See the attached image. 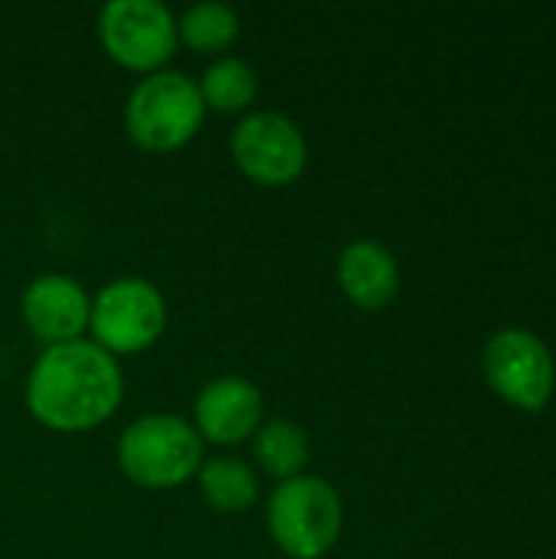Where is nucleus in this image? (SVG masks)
Returning a JSON list of instances; mask_svg holds the SVG:
<instances>
[{"instance_id":"nucleus-1","label":"nucleus","mask_w":556,"mask_h":559,"mask_svg":"<svg viewBox=\"0 0 556 559\" xmlns=\"http://www.w3.org/2000/svg\"><path fill=\"white\" fill-rule=\"evenodd\" d=\"M121 396V367L95 341H69L46 347L26 377L29 416L62 436L98 429L118 413Z\"/></svg>"},{"instance_id":"nucleus-2","label":"nucleus","mask_w":556,"mask_h":559,"mask_svg":"<svg viewBox=\"0 0 556 559\" xmlns=\"http://www.w3.org/2000/svg\"><path fill=\"white\" fill-rule=\"evenodd\" d=\"M203 465V439L174 413H151L125 426L118 439V468L128 481L151 491L187 485Z\"/></svg>"},{"instance_id":"nucleus-3","label":"nucleus","mask_w":556,"mask_h":559,"mask_svg":"<svg viewBox=\"0 0 556 559\" xmlns=\"http://www.w3.org/2000/svg\"><path fill=\"white\" fill-rule=\"evenodd\" d=\"M206 118L200 88L184 72L144 75L125 102V131L147 154H170L190 144Z\"/></svg>"},{"instance_id":"nucleus-4","label":"nucleus","mask_w":556,"mask_h":559,"mask_svg":"<svg viewBox=\"0 0 556 559\" xmlns=\"http://www.w3.org/2000/svg\"><path fill=\"white\" fill-rule=\"evenodd\" d=\"M265 524L275 547L288 559H321L341 540L344 504L324 478L298 475L272 491Z\"/></svg>"},{"instance_id":"nucleus-5","label":"nucleus","mask_w":556,"mask_h":559,"mask_svg":"<svg viewBox=\"0 0 556 559\" xmlns=\"http://www.w3.org/2000/svg\"><path fill=\"white\" fill-rule=\"evenodd\" d=\"M167 328V301L161 288L147 278L125 275L108 282L92 298L88 331L102 350L111 357L141 354L161 341Z\"/></svg>"},{"instance_id":"nucleus-6","label":"nucleus","mask_w":556,"mask_h":559,"mask_svg":"<svg viewBox=\"0 0 556 559\" xmlns=\"http://www.w3.org/2000/svg\"><path fill=\"white\" fill-rule=\"evenodd\" d=\"M98 43L111 62L131 72H161L180 39L174 13L157 0H111L98 10Z\"/></svg>"},{"instance_id":"nucleus-7","label":"nucleus","mask_w":556,"mask_h":559,"mask_svg":"<svg viewBox=\"0 0 556 559\" xmlns=\"http://www.w3.org/2000/svg\"><path fill=\"white\" fill-rule=\"evenodd\" d=\"M229 154L239 174L259 187H288L308 164L301 128L275 111L246 115L229 138Z\"/></svg>"},{"instance_id":"nucleus-8","label":"nucleus","mask_w":556,"mask_h":559,"mask_svg":"<svg viewBox=\"0 0 556 559\" xmlns=\"http://www.w3.org/2000/svg\"><path fill=\"white\" fill-rule=\"evenodd\" d=\"M482 370L488 386L518 409L541 413L554 396V357L547 344L524 328L498 331L485 347Z\"/></svg>"},{"instance_id":"nucleus-9","label":"nucleus","mask_w":556,"mask_h":559,"mask_svg":"<svg viewBox=\"0 0 556 559\" xmlns=\"http://www.w3.org/2000/svg\"><path fill=\"white\" fill-rule=\"evenodd\" d=\"M20 318L26 331L46 347L82 341L88 318H92V298L75 278L49 272V275L33 278L23 288Z\"/></svg>"},{"instance_id":"nucleus-10","label":"nucleus","mask_w":556,"mask_h":559,"mask_svg":"<svg viewBox=\"0 0 556 559\" xmlns=\"http://www.w3.org/2000/svg\"><path fill=\"white\" fill-rule=\"evenodd\" d=\"M262 423V393L246 377H216L200 390L193 403V429L203 442L213 445H239L252 439Z\"/></svg>"},{"instance_id":"nucleus-11","label":"nucleus","mask_w":556,"mask_h":559,"mask_svg":"<svg viewBox=\"0 0 556 559\" xmlns=\"http://www.w3.org/2000/svg\"><path fill=\"white\" fill-rule=\"evenodd\" d=\"M338 285L364 311H383L400 292V265L374 239H354L338 255Z\"/></svg>"},{"instance_id":"nucleus-12","label":"nucleus","mask_w":556,"mask_h":559,"mask_svg":"<svg viewBox=\"0 0 556 559\" xmlns=\"http://www.w3.org/2000/svg\"><path fill=\"white\" fill-rule=\"evenodd\" d=\"M252 452L256 462L265 475L288 481L305 475L308 459H311V442L305 436V429L292 419H269L259 426V432L252 436Z\"/></svg>"},{"instance_id":"nucleus-13","label":"nucleus","mask_w":556,"mask_h":559,"mask_svg":"<svg viewBox=\"0 0 556 559\" xmlns=\"http://www.w3.org/2000/svg\"><path fill=\"white\" fill-rule=\"evenodd\" d=\"M197 478H200V491L213 511L239 514L259 501V475L239 459H229V455L210 459L200 465Z\"/></svg>"},{"instance_id":"nucleus-14","label":"nucleus","mask_w":556,"mask_h":559,"mask_svg":"<svg viewBox=\"0 0 556 559\" xmlns=\"http://www.w3.org/2000/svg\"><path fill=\"white\" fill-rule=\"evenodd\" d=\"M197 88L206 108L220 115H239L259 95V72L239 56H223L203 72Z\"/></svg>"},{"instance_id":"nucleus-15","label":"nucleus","mask_w":556,"mask_h":559,"mask_svg":"<svg viewBox=\"0 0 556 559\" xmlns=\"http://www.w3.org/2000/svg\"><path fill=\"white\" fill-rule=\"evenodd\" d=\"M177 39L200 56L226 52L239 39V16L226 3H193L177 20Z\"/></svg>"}]
</instances>
